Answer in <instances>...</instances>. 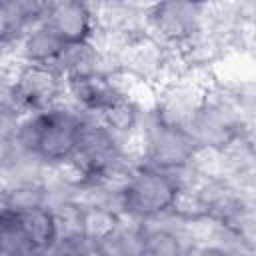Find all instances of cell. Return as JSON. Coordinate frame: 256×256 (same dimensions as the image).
Listing matches in <instances>:
<instances>
[{
  "mask_svg": "<svg viewBox=\"0 0 256 256\" xmlns=\"http://www.w3.org/2000/svg\"><path fill=\"white\" fill-rule=\"evenodd\" d=\"M82 120L68 110L46 108L20 130V142L40 160L64 162L76 158L82 138Z\"/></svg>",
  "mask_w": 256,
  "mask_h": 256,
  "instance_id": "obj_1",
  "label": "cell"
},
{
  "mask_svg": "<svg viewBox=\"0 0 256 256\" xmlns=\"http://www.w3.org/2000/svg\"><path fill=\"white\" fill-rule=\"evenodd\" d=\"M0 240L6 254L50 250L58 240V222L40 204H14L2 212Z\"/></svg>",
  "mask_w": 256,
  "mask_h": 256,
  "instance_id": "obj_2",
  "label": "cell"
},
{
  "mask_svg": "<svg viewBox=\"0 0 256 256\" xmlns=\"http://www.w3.org/2000/svg\"><path fill=\"white\" fill-rule=\"evenodd\" d=\"M178 184L162 168L150 166L136 170L124 184L120 198L128 214L138 218H154L172 210L178 202Z\"/></svg>",
  "mask_w": 256,
  "mask_h": 256,
  "instance_id": "obj_3",
  "label": "cell"
},
{
  "mask_svg": "<svg viewBox=\"0 0 256 256\" xmlns=\"http://www.w3.org/2000/svg\"><path fill=\"white\" fill-rule=\"evenodd\" d=\"M194 146H196V140L192 132L182 124H176L158 116V120L150 128L148 154H150L152 166L156 168L170 170V168L184 166L192 158Z\"/></svg>",
  "mask_w": 256,
  "mask_h": 256,
  "instance_id": "obj_4",
  "label": "cell"
},
{
  "mask_svg": "<svg viewBox=\"0 0 256 256\" xmlns=\"http://www.w3.org/2000/svg\"><path fill=\"white\" fill-rule=\"evenodd\" d=\"M60 90V74L52 64H34L20 72L14 84V96L20 104L32 110H46L50 108L52 100Z\"/></svg>",
  "mask_w": 256,
  "mask_h": 256,
  "instance_id": "obj_5",
  "label": "cell"
},
{
  "mask_svg": "<svg viewBox=\"0 0 256 256\" xmlns=\"http://www.w3.org/2000/svg\"><path fill=\"white\" fill-rule=\"evenodd\" d=\"M44 22L66 44L88 42L92 34V14L82 0H56Z\"/></svg>",
  "mask_w": 256,
  "mask_h": 256,
  "instance_id": "obj_6",
  "label": "cell"
},
{
  "mask_svg": "<svg viewBox=\"0 0 256 256\" xmlns=\"http://www.w3.org/2000/svg\"><path fill=\"white\" fill-rule=\"evenodd\" d=\"M156 30L168 40L188 38L198 22V6L186 0H160L152 10Z\"/></svg>",
  "mask_w": 256,
  "mask_h": 256,
  "instance_id": "obj_7",
  "label": "cell"
},
{
  "mask_svg": "<svg viewBox=\"0 0 256 256\" xmlns=\"http://www.w3.org/2000/svg\"><path fill=\"white\" fill-rule=\"evenodd\" d=\"M68 84H70V92L76 98V102L92 112H104L120 98L114 86L98 72L70 76Z\"/></svg>",
  "mask_w": 256,
  "mask_h": 256,
  "instance_id": "obj_8",
  "label": "cell"
},
{
  "mask_svg": "<svg viewBox=\"0 0 256 256\" xmlns=\"http://www.w3.org/2000/svg\"><path fill=\"white\" fill-rule=\"evenodd\" d=\"M78 158L86 162L90 170H102L114 156V140L112 134L96 124H82V138L78 148Z\"/></svg>",
  "mask_w": 256,
  "mask_h": 256,
  "instance_id": "obj_9",
  "label": "cell"
},
{
  "mask_svg": "<svg viewBox=\"0 0 256 256\" xmlns=\"http://www.w3.org/2000/svg\"><path fill=\"white\" fill-rule=\"evenodd\" d=\"M66 46L68 44L46 22H40L30 34H26L22 52H24V58L28 62H34V64H56Z\"/></svg>",
  "mask_w": 256,
  "mask_h": 256,
  "instance_id": "obj_10",
  "label": "cell"
},
{
  "mask_svg": "<svg viewBox=\"0 0 256 256\" xmlns=\"http://www.w3.org/2000/svg\"><path fill=\"white\" fill-rule=\"evenodd\" d=\"M104 118L110 126V130H130L136 122V110L130 102H126L122 96L104 112Z\"/></svg>",
  "mask_w": 256,
  "mask_h": 256,
  "instance_id": "obj_11",
  "label": "cell"
},
{
  "mask_svg": "<svg viewBox=\"0 0 256 256\" xmlns=\"http://www.w3.org/2000/svg\"><path fill=\"white\" fill-rule=\"evenodd\" d=\"M142 250L152 252V254H174V252H178V240L164 230H160V232L156 230V232H150L142 240Z\"/></svg>",
  "mask_w": 256,
  "mask_h": 256,
  "instance_id": "obj_12",
  "label": "cell"
},
{
  "mask_svg": "<svg viewBox=\"0 0 256 256\" xmlns=\"http://www.w3.org/2000/svg\"><path fill=\"white\" fill-rule=\"evenodd\" d=\"M26 22H44L56 0H16Z\"/></svg>",
  "mask_w": 256,
  "mask_h": 256,
  "instance_id": "obj_13",
  "label": "cell"
},
{
  "mask_svg": "<svg viewBox=\"0 0 256 256\" xmlns=\"http://www.w3.org/2000/svg\"><path fill=\"white\" fill-rule=\"evenodd\" d=\"M186 2H192V4L200 6V4H206V2H210V0H186Z\"/></svg>",
  "mask_w": 256,
  "mask_h": 256,
  "instance_id": "obj_14",
  "label": "cell"
}]
</instances>
